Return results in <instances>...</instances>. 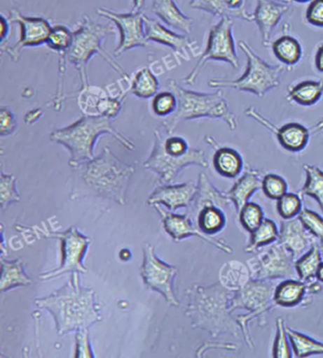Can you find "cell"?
<instances>
[{
  "label": "cell",
  "mask_w": 323,
  "mask_h": 358,
  "mask_svg": "<svg viewBox=\"0 0 323 358\" xmlns=\"http://www.w3.org/2000/svg\"><path fill=\"white\" fill-rule=\"evenodd\" d=\"M72 171L76 179L72 187L71 200L99 196L125 206L129 182L136 169L118 159L106 146L98 156Z\"/></svg>",
  "instance_id": "6da1fadb"
},
{
  "label": "cell",
  "mask_w": 323,
  "mask_h": 358,
  "mask_svg": "<svg viewBox=\"0 0 323 358\" xmlns=\"http://www.w3.org/2000/svg\"><path fill=\"white\" fill-rule=\"evenodd\" d=\"M80 273H71L69 281L52 294L34 300L40 309L47 310L55 320L59 336L85 329L102 322L95 292L81 284Z\"/></svg>",
  "instance_id": "7a4b0ae2"
},
{
  "label": "cell",
  "mask_w": 323,
  "mask_h": 358,
  "mask_svg": "<svg viewBox=\"0 0 323 358\" xmlns=\"http://www.w3.org/2000/svg\"><path fill=\"white\" fill-rule=\"evenodd\" d=\"M187 306L186 317L195 329L208 333L212 338L230 335L238 338L240 327L231 310L233 292L219 282L209 287L193 285L185 290Z\"/></svg>",
  "instance_id": "3957f363"
},
{
  "label": "cell",
  "mask_w": 323,
  "mask_h": 358,
  "mask_svg": "<svg viewBox=\"0 0 323 358\" xmlns=\"http://www.w3.org/2000/svg\"><path fill=\"white\" fill-rule=\"evenodd\" d=\"M104 134L114 137L126 150L135 149L134 143L116 130L111 120L103 115H83L71 125L53 131L50 138L69 150L71 153L69 165L74 169L95 157L94 147L97 140Z\"/></svg>",
  "instance_id": "277c9868"
},
{
  "label": "cell",
  "mask_w": 323,
  "mask_h": 358,
  "mask_svg": "<svg viewBox=\"0 0 323 358\" xmlns=\"http://www.w3.org/2000/svg\"><path fill=\"white\" fill-rule=\"evenodd\" d=\"M166 87L173 91L177 98V111L161 124L169 133H174L184 121L205 117L224 121L231 131L238 127L236 115L230 109L223 89L214 93L198 92L183 87L174 79L166 80Z\"/></svg>",
  "instance_id": "5b68a950"
},
{
  "label": "cell",
  "mask_w": 323,
  "mask_h": 358,
  "mask_svg": "<svg viewBox=\"0 0 323 358\" xmlns=\"http://www.w3.org/2000/svg\"><path fill=\"white\" fill-rule=\"evenodd\" d=\"M154 146L144 166L158 175L160 185L174 182L188 166L208 168L204 150L191 148L184 137L169 133L161 125L154 131Z\"/></svg>",
  "instance_id": "8992f818"
},
{
  "label": "cell",
  "mask_w": 323,
  "mask_h": 358,
  "mask_svg": "<svg viewBox=\"0 0 323 358\" xmlns=\"http://www.w3.org/2000/svg\"><path fill=\"white\" fill-rule=\"evenodd\" d=\"M74 38L71 48L67 51V61L74 64L79 75L80 88L88 87L90 79L88 74V64L91 58L99 55L116 73L123 80H130L123 66L104 48V43L109 36L115 34L111 24H99L91 20L90 16L83 15L77 28L72 31Z\"/></svg>",
  "instance_id": "52a82bcc"
},
{
  "label": "cell",
  "mask_w": 323,
  "mask_h": 358,
  "mask_svg": "<svg viewBox=\"0 0 323 358\" xmlns=\"http://www.w3.org/2000/svg\"><path fill=\"white\" fill-rule=\"evenodd\" d=\"M239 48L246 56V71L237 79L212 78L208 82L209 87L231 88L263 98L266 94L281 85L282 75L288 67L268 63L244 40L239 42Z\"/></svg>",
  "instance_id": "ba28073f"
},
{
  "label": "cell",
  "mask_w": 323,
  "mask_h": 358,
  "mask_svg": "<svg viewBox=\"0 0 323 358\" xmlns=\"http://www.w3.org/2000/svg\"><path fill=\"white\" fill-rule=\"evenodd\" d=\"M276 285L274 281L252 279L243 289L231 295V312L233 313L237 309L247 311L246 314L236 316V320L240 327L245 343L249 349L255 346L250 324L257 320L260 327L268 325V315L277 306L274 301Z\"/></svg>",
  "instance_id": "9c48e42d"
},
{
  "label": "cell",
  "mask_w": 323,
  "mask_h": 358,
  "mask_svg": "<svg viewBox=\"0 0 323 358\" xmlns=\"http://www.w3.org/2000/svg\"><path fill=\"white\" fill-rule=\"evenodd\" d=\"M15 228L23 235L31 234V236H36V238H55L60 241L62 252L60 266L55 270L45 271L40 274L39 279L41 281H50L69 273H88V268L83 264V260L87 255L88 247L90 246L91 239L81 233L74 226L63 231L50 230L44 222L40 226H34L31 228L22 225H16Z\"/></svg>",
  "instance_id": "30bf717a"
},
{
  "label": "cell",
  "mask_w": 323,
  "mask_h": 358,
  "mask_svg": "<svg viewBox=\"0 0 323 358\" xmlns=\"http://www.w3.org/2000/svg\"><path fill=\"white\" fill-rule=\"evenodd\" d=\"M233 18L225 16L219 22L212 27L209 31L208 41L203 53L192 71L182 80L187 85H193L206 64L211 61L224 62L233 69H238L239 58L233 38Z\"/></svg>",
  "instance_id": "8fae6325"
},
{
  "label": "cell",
  "mask_w": 323,
  "mask_h": 358,
  "mask_svg": "<svg viewBox=\"0 0 323 358\" xmlns=\"http://www.w3.org/2000/svg\"><path fill=\"white\" fill-rule=\"evenodd\" d=\"M295 263L291 252L279 241L261 248L247 261L252 279L263 281L298 278Z\"/></svg>",
  "instance_id": "7c38bea8"
},
{
  "label": "cell",
  "mask_w": 323,
  "mask_h": 358,
  "mask_svg": "<svg viewBox=\"0 0 323 358\" xmlns=\"http://www.w3.org/2000/svg\"><path fill=\"white\" fill-rule=\"evenodd\" d=\"M142 255L144 259L139 273L145 287L163 295L170 306L179 308L180 303L174 292V285L179 268L160 259L156 254L154 245L144 243Z\"/></svg>",
  "instance_id": "4fadbf2b"
},
{
  "label": "cell",
  "mask_w": 323,
  "mask_h": 358,
  "mask_svg": "<svg viewBox=\"0 0 323 358\" xmlns=\"http://www.w3.org/2000/svg\"><path fill=\"white\" fill-rule=\"evenodd\" d=\"M9 20L12 23L20 26V36L12 45L0 47L2 52L6 53L13 62H18L21 53L27 48H36L47 44L48 35L53 27L44 17L27 16L20 10L12 9L9 13Z\"/></svg>",
  "instance_id": "5bb4252c"
},
{
  "label": "cell",
  "mask_w": 323,
  "mask_h": 358,
  "mask_svg": "<svg viewBox=\"0 0 323 358\" xmlns=\"http://www.w3.org/2000/svg\"><path fill=\"white\" fill-rule=\"evenodd\" d=\"M97 13L112 21L120 32V43L114 51L116 57L133 48H145L149 44L145 32V15L142 12L117 13L101 8L97 10Z\"/></svg>",
  "instance_id": "9a60e30c"
},
{
  "label": "cell",
  "mask_w": 323,
  "mask_h": 358,
  "mask_svg": "<svg viewBox=\"0 0 323 358\" xmlns=\"http://www.w3.org/2000/svg\"><path fill=\"white\" fill-rule=\"evenodd\" d=\"M155 208L160 215L164 231L177 243L191 236H196L224 254H233V248L226 242L224 238H214V236L203 233L187 213L185 215L174 214L173 212L165 211L160 206H156Z\"/></svg>",
  "instance_id": "2e32d148"
},
{
  "label": "cell",
  "mask_w": 323,
  "mask_h": 358,
  "mask_svg": "<svg viewBox=\"0 0 323 358\" xmlns=\"http://www.w3.org/2000/svg\"><path fill=\"white\" fill-rule=\"evenodd\" d=\"M145 32L148 41L166 45L174 50V55L186 62L196 57L200 52L195 40L191 39L187 34H179L171 31L154 18L144 15Z\"/></svg>",
  "instance_id": "e0dca14e"
},
{
  "label": "cell",
  "mask_w": 323,
  "mask_h": 358,
  "mask_svg": "<svg viewBox=\"0 0 323 358\" xmlns=\"http://www.w3.org/2000/svg\"><path fill=\"white\" fill-rule=\"evenodd\" d=\"M245 114L270 131L278 139L280 145L287 152H300L308 147L310 139V130L303 124L289 122L278 127L253 106L247 108Z\"/></svg>",
  "instance_id": "ac0fdd59"
},
{
  "label": "cell",
  "mask_w": 323,
  "mask_h": 358,
  "mask_svg": "<svg viewBox=\"0 0 323 358\" xmlns=\"http://www.w3.org/2000/svg\"><path fill=\"white\" fill-rule=\"evenodd\" d=\"M292 3V0H258L253 22L259 28L263 47L270 45L272 34Z\"/></svg>",
  "instance_id": "d6986e66"
},
{
  "label": "cell",
  "mask_w": 323,
  "mask_h": 358,
  "mask_svg": "<svg viewBox=\"0 0 323 358\" xmlns=\"http://www.w3.org/2000/svg\"><path fill=\"white\" fill-rule=\"evenodd\" d=\"M198 184L193 181L180 185H160L150 194L147 203L151 206H166L170 212L177 209L189 208L195 199Z\"/></svg>",
  "instance_id": "ffe728a7"
},
{
  "label": "cell",
  "mask_w": 323,
  "mask_h": 358,
  "mask_svg": "<svg viewBox=\"0 0 323 358\" xmlns=\"http://www.w3.org/2000/svg\"><path fill=\"white\" fill-rule=\"evenodd\" d=\"M278 241L291 252L296 260L319 242L309 233L308 229L304 227L298 217L282 220Z\"/></svg>",
  "instance_id": "44dd1931"
},
{
  "label": "cell",
  "mask_w": 323,
  "mask_h": 358,
  "mask_svg": "<svg viewBox=\"0 0 323 358\" xmlns=\"http://www.w3.org/2000/svg\"><path fill=\"white\" fill-rule=\"evenodd\" d=\"M231 204L233 203L228 198L227 192L218 189L209 181V177L202 172L199 174L198 190H196L195 199L188 208L187 214L193 220L198 212L204 207L214 206L224 209L231 207Z\"/></svg>",
  "instance_id": "7402d4cb"
},
{
  "label": "cell",
  "mask_w": 323,
  "mask_h": 358,
  "mask_svg": "<svg viewBox=\"0 0 323 358\" xmlns=\"http://www.w3.org/2000/svg\"><path fill=\"white\" fill-rule=\"evenodd\" d=\"M205 140L215 150L212 164L217 173L228 179L238 177L244 168L240 153L231 148L219 147L212 136H206Z\"/></svg>",
  "instance_id": "603a6c76"
},
{
  "label": "cell",
  "mask_w": 323,
  "mask_h": 358,
  "mask_svg": "<svg viewBox=\"0 0 323 358\" xmlns=\"http://www.w3.org/2000/svg\"><path fill=\"white\" fill-rule=\"evenodd\" d=\"M263 178L258 169H247L227 194L236 210V215L249 203L253 194L262 189Z\"/></svg>",
  "instance_id": "cb8c5ba5"
},
{
  "label": "cell",
  "mask_w": 323,
  "mask_h": 358,
  "mask_svg": "<svg viewBox=\"0 0 323 358\" xmlns=\"http://www.w3.org/2000/svg\"><path fill=\"white\" fill-rule=\"evenodd\" d=\"M152 13L167 26L183 34L192 32L193 20L182 13L174 0H152Z\"/></svg>",
  "instance_id": "d4e9b609"
},
{
  "label": "cell",
  "mask_w": 323,
  "mask_h": 358,
  "mask_svg": "<svg viewBox=\"0 0 323 358\" xmlns=\"http://www.w3.org/2000/svg\"><path fill=\"white\" fill-rule=\"evenodd\" d=\"M306 295V282L300 279H287L276 285L274 301L280 308H301Z\"/></svg>",
  "instance_id": "484cf974"
},
{
  "label": "cell",
  "mask_w": 323,
  "mask_h": 358,
  "mask_svg": "<svg viewBox=\"0 0 323 358\" xmlns=\"http://www.w3.org/2000/svg\"><path fill=\"white\" fill-rule=\"evenodd\" d=\"M32 279L26 273L25 265L21 258L6 260L1 257V278L0 292L4 293L21 287H29Z\"/></svg>",
  "instance_id": "4316f807"
},
{
  "label": "cell",
  "mask_w": 323,
  "mask_h": 358,
  "mask_svg": "<svg viewBox=\"0 0 323 358\" xmlns=\"http://www.w3.org/2000/svg\"><path fill=\"white\" fill-rule=\"evenodd\" d=\"M219 282L230 292H236L243 289L252 280V274L247 263L238 260H231L223 264L218 274Z\"/></svg>",
  "instance_id": "83f0119b"
},
{
  "label": "cell",
  "mask_w": 323,
  "mask_h": 358,
  "mask_svg": "<svg viewBox=\"0 0 323 358\" xmlns=\"http://www.w3.org/2000/svg\"><path fill=\"white\" fill-rule=\"evenodd\" d=\"M323 96V80H301L288 86L287 99L301 106H312Z\"/></svg>",
  "instance_id": "f1b7e54d"
},
{
  "label": "cell",
  "mask_w": 323,
  "mask_h": 358,
  "mask_svg": "<svg viewBox=\"0 0 323 358\" xmlns=\"http://www.w3.org/2000/svg\"><path fill=\"white\" fill-rule=\"evenodd\" d=\"M271 48L275 57L287 67L296 66L303 58L301 43L291 35H282L272 43Z\"/></svg>",
  "instance_id": "f546056e"
},
{
  "label": "cell",
  "mask_w": 323,
  "mask_h": 358,
  "mask_svg": "<svg viewBox=\"0 0 323 358\" xmlns=\"http://www.w3.org/2000/svg\"><path fill=\"white\" fill-rule=\"evenodd\" d=\"M193 222L203 233L214 236L225 228L227 224V217L224 209L211 206L201 209Z\"/></svg>",
  "instance_id": "4dcf8cb0"
},
{
  "label": "cell",
  "mask_w": 323,
  "mask_h": 358,
  "mask_svg": "<svg viewBox=\"0 0 323 358\" xmlns=\"http://www.w3.org/2000/svg\"><path fill=\"white\" fill-rule=\"evenodd\" d=\"M322 261V247L317 242L305 254L296 260L295 268L298 278L304 282H308L316 279L317 270H319Z\"/></svg>",
  "instance_id": "1f68e13d"
},
{
  "label": "cell",
  "mask_w": 323,
  "mask_h": 358,
  "mask_svg": "<svg viewBox=\"0 0 323 358\" xmlns=\"http://www.w3.org/2000/svg\"><path fill=\"white\" fill-rule=\"evenodd\" d=\"M160 82L148 67H142L135 74L131 80L130 91L137 98L147 99L157 95Z\"/></svg>",
  "instance_id": "d6a6232c"
},
{
  "label": "cell",
  "mask_w": 323,
  "mask_h": 358,
  "mask_svg": "<svg viewBox=\"0 0 323 358\" xmlns=\"http://www.w3.org/2000/svg\"><path fill=\"white\" fill-rule=\"evenodd\" d=\"M279 230L272 220L265 219L256 230L250 234L249 244L245 247V252L254 255L261 248L278 241Z\"/></svg>",
  "instance_id": "836d02e7"
},
{
  "label": "cell",
  "mask_w": 323,
  "mask_h": 358,
  "mask_svg": "<svg viewBox=\"0 0 323 358\" xmlns=\"http://www.w3.org/2000/svg\"><path fill=\"white\" fill-rule=\"evenodd\" d=\"M288 338L296 357H308L314 355H323V343L303 333L287 327Z\"/></svg>",
  "instance_id": "e575fe53"
},
{
  "label": "cell",
  "mask_w": 323,
  "mask_h": 358,
  "mask_svg": "<svg viewBox=\"0 0 323 358\" xmlns=\"http://www.w3.org/2000/svg\"><path fill=\"white\" fill-rule=\"evenodd\" d=\"M304 172L306 179L303 188L300 191V195H305L315 199L319 204L323 213V171L319 166L304 164Z\"/></svg>",
  "instance_id": "d590c367"
},
{
  "label": "cell",
  "mask_w": 323,
  "mask_h": 358,
  "mask_svg": "<svg viewBox=\"0 0 323 358\" xmlns=\"http://www.w3.org/2000/svg\"><path fill=\"white\" fill-rule=\"evenodd\" d=\"M18 177L13 174L5 173L1 171L0 173V208L5 211L13 203H18L20 201V193H18Z\"/></svg>",
  "instance_id": "8d00e7d4"
},
{
  "label": "cell",
  "mask_w": 323,
  "mask_h": 358,
  "mask_svg": "<svg viewBox=\"0 0 323 358\" xmlns=\"http://www.w3.org/2000/svg\"><path fill=\"white\" fill-rule=\"evenodd\" d=\"M236 217L242 227L249 231V234L256 230L265 220V214H263L262 207L256 203H252V201H249V203L245 204L243 208L236 215Z\"/></svg>",
  "instance_id": "74e56055"
},
{
  "label": "cell",
  "mask_w": 323,
  "mask_h": 358,
  "mask_svg": "<svg viewBox=\"0 0 323 358\" xmlns=\"http://www.w3.org/2000/svg\"><path fill=\"white\" fill-rule=\"evenodd\" d=\"M107 96L106 91L96 86L88 85V87L80 89L79 103L81 111L87 115H98L97 107L99 101Z\"/></svg>",
  "instance_id": "f35d334b"
},
{
  "label": "cell",
  "mask_w": 323,
  "mask_h": 358,
  "mask_svg": "<svg viewBox=\"0 0 323 358\" xmlns=\"http://www.w3.org/2000/svg\"><path fill=\"white\" fill-rule=\"evenodd\" d=\"M74 34L69 28L63 25L53 27L47 41V47L55 51L57 55L67 53L71 48Z\"/></svg>",
  "instance_id": "ab89813d"
},
{
  "label": "cell",
  "mask_w": 323,
  "mask_h": 358,
  "mask_svg": "<svg viewBox=\"0 0 323 358\" xmlns=\"http://www.w3.org/2000/svg\"><path fill=\"white\" fill-rule=\"evenodd\" d=\"M272 357L275 358H291V344L288 338L284 320L279 317L276 320V334L272 346Z\"/></svg>",
  "instance_id": "60d3db41"
},
{
  "label": "cell",
  "mask_w": 323,
  "mask_h": 358,
  "mask_svg": "<svg viewBox=\"0 0 323 358\" xmlns=\"http://www.w3.org/2000/svg\"><path fill=\"white\" fill-rule=\"evenodd\" d=\"M152 111L160 117H169L177 111V98L173 91H163L153 96Z\"/></svg>",
  "instance_id": "b9f144b4"
},
{
  "label": "cell",
  "mask_w": 323,
  "mask_h": 358,
  "mask_svg": "<svg viewBox=\"0 0 323 358\" xmlns=\"http://www.w3.org/2000/svg\"><path fill=\"white\" fill-rule=\"evenodd\" d=\"M303 210L301 195L287 193L277 201V211L284 220L294 219Z\"/></svg>",
  "instance_id": "7bdbcfd3"
},
{
  "label": "cell",
  "mask_w": 323,
  "mask_h": 358,
  "mask_svg": "<svg viewBox=\"0 0 323 358\" xmlns=\"http://www.w3.org/2000/svg\"><path fill=\"white\" fill-rule=\"evenodd\" d=\"M287 181L280 175L269 173L263 177L262 190L271 200L278 201L287 193Z\"/></svg>",
  "instance_id": "ee69618b"
},
{
  "label": "cell",
  "mask_w": 323,
  "mask_h": 358,
  "mask_svg": "<svg viewBox=\"0 0 323 358\" xmlns=\"http://www.w3.org/2000/svg\"><path fill=\"white\" fill-rule=\"evenodd\" d=\"M189 6L193 10H203L214 16L234 18L233 13L228 10L225 0H190Z\"/></svg>",
  "instance_id": "f6af8a7d"
},
{
  "label": "cell",
  "mask_w": 323,
  "mask_h": 358,
  "mask_svg": "<svg viewBox=\"0 0 323 358\" xmlns=\"http://www.w3.org/2000/svg\"><path fill=\"white\" fill-rule=\"evenodd\" d=\"M304 227L319 241L323 250V219L310 209H303L298 216Z\"/></svg>",
  "instance_id": "bcb514c9"
},
{
  "label": "cell",
  "mask_w": 323,
  "mask_h": 358,
  "mask_svg": "<svg viewBox=\"0 0 323 358\" xmlns=\"http://www.w3.org/2000/svg\"><path fill=\"white\" fill-rule=\"evenodd\" d=\"M125 96V94H120L117 96L109 95L104 96L99 102L98 107H97V114L110 118V120L117 117L122 111Z\"/></svg>",
  "instance_id": "7dc6e473"
},
{
  "label": "cell",
  "mask_w": 323,
  "mask_h": 358,
  "mask_svg": "<svg viewBox=\"0 0 323 358\" xmlns=\"http://www.w3.org/2000/svg\"><path fill=\"white\" fill-rule=\"evenodd\" d=\"M75 335V357H95L90 339L88 328L76 331Z\"/></svg>",
  "instance_id": "c3c4849f"
},
{
  "label": "cell",
  "mask_w": 323,
  "mask_h": 358,
  "mask_svg": "<svg viewBox=\"0 0 323 358\" xmlns=\"http://www.w3.org/2000/svg\"><path fill=\"white\" fill-rule=\"evenodd\" d=\"M18 127L16 117L8 107L2 106L0 109V136L6 137L12 136Z\"/></svg>",
  "instance_id": "681fc988"
},
{
  "label": "cell",
  "mask_w": 323,
  "mask_h": 358,
  "mask_svg": "<svg viewBox=\"0 0 323 358\" xmlns=\"http://www.w3.org/2000/svg\"><path fill=\"white\" fill-rule=\"evenodd\" d=\"M305 17L310 25L323 28V0H312L306 10Z\"/></svg>",
  "instance_id": "f907efd6"
},
{
  "label": "cell",
  "mask_w": 323,
  "mask_h": 358,
  "mask_svg": "<svg viewBox=\"0 0 323 358\" xmlns=\"http://www.w3.org/2000/svg\"><path fill=\"white\" fill-rule=\"evenodd\" d=\"M215 348L226 349L228 351H237L238 346L234 343H206L198 349V352H196V357H203V355L206 354L208 350Z\"/></svg>",
  "instance_id": "816d5d0a"
},
{
  "label": "cell",
  "mask_w": 323,
  "mask_h": 358,
  "mask_svg": "<svg viewBox=\"0 0 323 358\" xmlns=\"http://www.w3.org/2000/svg\"><path fill=\"white\" fill-rule=\"evenodd\" d=\"M11 24H12V22H11L9 18L6 17V16L2 13L1 21H0V44H1V45H5V42H6L8 37H9Z\"/></svg>",
  "instance_id": "f5cc1de1"
},
{
  "label": "cell",
  "mask_w": 323,
  "mask_h": 358,
  "mask_svg": "<svg viewBox=\"0 0 323 358\" xmlns=\"http://www.w3.org/2000/svg\"><path fill=\"white\" fill-rule=\"evenodd\" d=\"M306 287H308V294L315 296L323 292V282L319 281L317 278L306 282Z\"/></svg>",
  "instance_id": "db71d44e"
},
{
  "label": "cell",
  "mask_w": 323,
  "mask_h": 358,
  "mask_svg": "<svg viewBox=\"0 0 323 358\" xmlns=\"http://www.w3.org/2000/svg\"><path fill=\"white\" fill-rule=\"evenodd\" d=\"M315 66L317 71L323 73V44L317 48L316 55H315Z\"/></svg>",
  "instance_id": "11a10c76"
},
{
  "label": "cell",
  "mask_w": 323,
  "mask_h": 358,
  "mask_svg": "<svg viewBox=\"0 0 323 358\" xmlns=\"http://www.w3.org/2000/svg\"><path fill=\"white\" fill-rule=\"evenodd\" d=\"M146 0H132V10L133 12H142Z\"/></svg>",
  "instance_id": "9f6ffc18"
},
{
  "label": "cell",
  "mask_w": 323,
  "mask_h": 358,
  "mask_svg": "<svg viewBox=\"0 0 323 358\" xmlns=\"http://www.w3.org/2000/svg\"><path fill=\"white\" fill-rule=\"evenodd\" d=\"M120 258L122 260H129L131 258V252L128 249L121 250Z\"/></svg>",
  "instance_id": "6f0895ef"
},
{
  "label": "cell",
  "mask_w": 323,
  "mask_h": 358,
  "mask_svg": "<svg viewBox=\"0 0 323 358\" xmlns=\"http://www.w3.org/2000/svg\"><path fill=\"white\" fill-rule=\"evenodd\" d=\"M316 278L323 282V261L322 263L320 264L319 270H317Z\"/></svg>",
  "instance_id": "680465c9"
},
{
  "label": "cell",
  "mask_w": 323,
  "mask_h": 358,
  "mask_svg": "<svg viewBox=\"0 0 323 358\" xmlns=\"http://www.w3.org/2000/svg\"><path fill=\"white\" fill-rule=\"evenodd\" d=\"M293 2H298V3H306V2L312 1V0H292Z\"/></svg>",
  "instance_id": "91938a15"
},
{
  "label": "cell",
  "mask_w": 323,
  "mask_h": 358,
  "mask_svg": "<svg viewBox=\"0 0 323 358\" xmlns=\"http://www.w3.org/2000/svg\"><path fill=\"white\" fill-rule=\"evenodd\" d=\"M322 257H323V250H322Z\"/></svg>",
  "instance_id": "94428289"
}]
</instances>
